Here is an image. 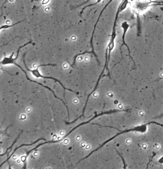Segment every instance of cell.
I'll return each instance as SVG.
<instances>
[{
    "label": "cell",
    "instance_id": "cell-6",
    "mask_svg": "<svg viewBox=\"0 0 163 169\" xmlns=\"http://www.w3.org/2000/svg\"><path fill=\"white\" fill-rule=\"evenodd\" d=\"M105 57H106V61H105V66H104V68H103V69L102 71V73H101V75H100V76H99V78H98V81H97V84H96V86H95V89H94V90L91 92V93L90 94H89V96H88V98H87V102H86V103H85V107H84V109H83V114L79 117V118H77V119H76V120H74L73 122H71V123H67V122H66V123L67 124H72V123H74V122H76V120H77L79 118H81V117H82V116H84V112H85V108H86V107H87V103H88V100H89V97H90V96H91V94L94 92V91H96V90L97 89V86H98V83H99V81H100V78H101V76L103 74V73H104V70H105V68L106 67V66H107V61H108V54H106V55H105Z\"/></svg>",
    "mask_w": 163,
    "mask_h": 169
},
{
    "label": "cell",
    "instance_id": "cell-10",
    "mask_svg": "<svg viewBox=\"0 0 163 169\" xmlns=\"http://www.w3.org/2000/svg\"><path fill=\"white\" fill-rule=\"evenodd\" d=\"M62 140V138H61V139H60L59 140H55V141H54V140H53V141H47V142H44V143H41V144H39L38 146H37L36 147H35L34 148H33V149H31V150L29 151L28 152H27V155H26V156L25 157V159H24V162H25L26 161V159H27V156H28V155H29V154L30 153V152H31V151H32L33 150H35L36 149H37L38 147H39L40 146H41V145H43V144H46V143H55V142H60Z\"/></svg>",
    "mask_w": 163,
    "mask_h": 169
},
{
    "label": "cell",
    "instance_id": "cell-18",
    "mask_svg": "<svg viewBox=\"0 0 163 169\" xmlns=\"http://www.w3.org/2000/svg\"><path fill=\"white\" fill-rule=\"evenodd\" d=\"M156 153H155V152H153V156L152 157V159H151V160H150V161H149V163H148V164H147V168H148V165H149V164H150V163L151 162V161H152V160H153V157L154 156H155V155H156Z\"/></svg>",
    "mask_w": 163,
    "mask_h": 169
},
{
    "label": "cell",
    "instance_id": "cell-19",
    "mask_svg": "<svg viewBox=\"0 0 163 169\" xmlns=\"http://www.w3.org/2000/svg\"><path fill=\"white\" fill-rule=\"evenodd\" d=\"M16 37H18V36H16V37H15V38H12V39L11 40H10L9 42H7V43H6V44H4V45H2V46H1V47H2V46H5V45H7V44H8L10 42H11L12 40H13V39H15V38Z\"/></svg>",
    "mask_w": 163,
    "mask_h": 169
},
{
    "label": "cell",
    "instance_id": "cell-3",
    "mask_svg": "<svg viewBox=\"0 0 163 169\" xmlns=\"http://www.w3.org/2000/svg\"><path fill=\"white\" fill-rule=\"evenodd\" d=\"M1 63H2V64H4V65H5V64H8V63H14V64H15V65H16L19 68H20V69H21L22 70V71L24 72V73H25V74L26 75V77H27V79H28L29 81H30V82H35V83H38V84H40V85H42V86L43 87H44L45 88H48V89L49 90H50L53 93V94H54V96H55V98H58V99H60L61 101H62V102H63V104H64V105L66 106V107L67 108V111H68V115L69 116V110H68V107H67L66 105V104H65V103L63 102V101L61 99V98H58L55 95V94H54V92L50 89V88H49L48 87H47V86H44L41 83H39V82H35V81H32V80H31V79H30L29 77H28V76H27V73H26V71L24 70H23V69H22L19 65H18L16 63H15V62H14V61H13V60H12V58H6H6H5L4 59H3V60L1 62Z\"/></svg>",
    "mask_w": 163,
    "mask_h": 169
},
{
    "label": "cell",
    "instance_id": "cell-9",
    "mask_svg": "<svg viewBox=\"0 0 163 169\" xmlns=\"http://www.w3.org/2000/svg\"><path fill=\"white\" fill-rule=\"evenodd\" d=\"M113 1H114V0H110L107 3V4L105 5V6H104V8L102 10V11L101 12V13H100V14H99V17H98V19H97V22L96 23V24H95V26H94V29H93V32H92V35H91V49H92V53H93V54L95 56V57H96V58H97V60L98 61V60H97V55H96V53L95 52V50H94V48H93V43H92V40H93V35H94V34H95V30H96V26H97V23L98 22V21H99V19H100V17H101V15H102V14L103 12H104V11L105 10V9L107 7V6H108Z\"/></svg>",
    "mask_w": 163,
    "mask_h": 169
},
{
    "label": "cell",
    "instance_id": "cell-13",
    "mask_svg": "<svg viewBox=\"0 0 163 169\" xmlns=\"http://www.w3.org/2000/svg\"><path fill=\"white\" fill-rule=\"evenodd\" d=\"M91 53H92V51H91V52H88V51H85V52H83V53H80V54H78L77 55H76L75 56V57H74V62H73V63L72 65L71 66V67H73V66L75 65V62H76V59H77V58L78 57L80 56H81V55H84V54H85V53H89V54H91Z\"/></svg>",
    "mask_w": 163,
    "mask_h": 169
},
{
    "label": "cell",
    "instance_id": "cell-14",
    "mask_svg": "<svg viewBox=\"0 0 163 169\" xmlns=\"http://www.w3.org/2000/svg\"><path fill=\"white\" fill-rule=\"evenodd\" d=\"M32 41H30V42H28V43H26V44H24L23 46H20L19 47V48H18V51H17V55H16V58H14V59H12L13 61H14V60H16L17 59H18V55H19V50H20V49L21 48H23V47H24V46H25L26 45H28V44H30V43H32Z\"/></svg>",
    "mask_w": 163,
    "mask_h": 169
},
{
    "label": "cell",
    "instance_id": "cell-8",
    "mask_svg": "<svg viewBox=\"0 0 163 169\" xmlns=\"http://www.w3.org/2000/svg\"><path fill=\"white\" fill-rule=\"evenodd\" d=\"M121 27L122 28V29H123V35H122L123 44V45H126L127 46V49H128V52H129V56L131 58V59H132V60H133V63H134V66H135V64L134 62L133 61V58L131 57V55H130V50H129L128 47V46L126 44V43H125V35L127 34V30H128V28L130 27V25L128 24V23L127 21H124V22H122V23L121 25Z\"/></svg>",
    "mask_w": 163,
    "mask_h": 169
},
{
    "label": "cell",
    "instance_id": "cell-20",
    "mask_svg": "<svg viewBox=\"0 0 163 169\" xmlns=\"http://www.w3.org/2000/svg\"><path fill=\"white\" fill-rule=\"evenodd\" d=\"M159 162L160 163H163V157L159 160Z\"/></svg>",
    "mask_w": 163,
    "mask_h": 169
},
{
    "label": "cell",
    "instance_id": "cell-7",
    "mask_svg": "<svg viewBox=\"0 0 163 169\" xmlns=\"http://www.w3.org/2000/svg\"><path fill=\"white\" fill-rule=\"evenodd\" d=\"M124 111H126V112H127L128 111V110H113V111H108V112H103V113H100V114H98V115H96V116H95L94 117H93L92 119H91L90 120H89V121H88V122H85V123H82V124H80V125H77V126H76L75 128H74L73 130H72L70 132H69L68 134H67L66 135L64 136V137H63V138H62V139H64V138H66L67 136H68L69 134H70L71 133V132H72L74 131V130H75V129H76L77 127H78L79 126H81V125H84V124H87V123H89L90 122H91V120H92V119H95L96 118H97V117H98V116H101V115H104V114H111V113H116V112H124Z\"/></svg>",
    "mask_w": 163,
    "mask_h": 169
},
{
    "label": "cell",
    "instance_id": "cell-12",
    "mask_svg": "<svg viewBox=\"0 0 163 169\" xmlns=\"http://www.w3.org/2000/svg\"><path fill=\"white\" fill-rule=\"evenodd\" d=\"M25 20V19H24V20H21V21H18V22H16V23H13V24L11 25H2V26H1V27H0V30H2V29H7V28H10V27H13V26H14V25H18V23H20V22L23 21H24Z\"/></svg>",
    "mask_w": 163,
    "mask_h": 169
},
{
    "label": "cell",
    "instance_id": "cell-2",
    "mask_svg": "<svg viewBox=\"0 0 163 169\" xmlns=\"http://www.w3.org/2000/svg\"><path fill=\"white\" fill-rule=\"evenodd\" d=\"M156 124V125H158L162 126H163V125H162V124H161L158 123L156 122H149V123H147L146 124L142 125H139V126H136V127H135L133 128H131V129H129V130H125V131H122V132H120V133H117V134L116 135H115L114 136H113V137H112V138H111L110 139H109V140H107V141H105V142H104V143H103V144H102V145H101L100 146H99L98 148H97L96 149V150H93V151H92V152H91V153H90L89 155H88L86 157H85V158H83V159H82V160H80V161H79V162H81V161H82L83 160H84V159H85V158H87L89 157L91 155V154L92 153H93L94 152H95V151H96L98 149H100L101 147H102V146H104L105 144H106V143L108 142L109 141H111V140L113 139L114 138H116V137H117V136H118V135H120V134H121L124 133H127V132H132V131L141 132H142V133H143V132H145L146 131V130H147V125H150V124ZM79 162L78 163H79Z\"/></svg>",
    "mask_w": 163,
    "mask_h": 169
},
{
    "label": "cell",
    "instance_id": "cell-4",
    "mask_svg": "<svg viewBox=\"0 0 163 169\" xmlns=\"http://www.w3.org/2000/svg\"><path fill=\"white\" fill-rule=\"evenodd\" d=\"M25 54H24V57H23V62H24V65H25V67H26V69H27L28 71H31V73L33 74V75H34V76H35L37 77H42V78H50V79H54V81H55V82H59V83L61 84V86H62L63 87V88H64V90H66V89H67V90H69V91H72V92H75V93H77V94H78V93L75 92L73 91L72 90H70V89H66V88L64 87L63 86V85L62 84V83H61V82H59V81H58L57 79H55V78H53V77H46V76H42V75H41L40 74L39 71V70H38V69H39V67H41V66H56V65H55V64H54V65H53V64L41 65H39V66H38V67L37 68V69H34V70H30V69H28V68L27 67V66H26V65L25 62Z\"/></svg>",
    "mask_w": 163,
    "mask_h": 169
},
{
    "label": "cell",
    "instance_id": "cell-21",
    "mask_svg": "<svg viewBox=\"0 0 163 169\" xmlns=\"http://www.w3.org/2000/svg\"><path fill=\"white\" fill-rule=\"evenodd\" d=\"M163 114H162L161 116H160V117H158L157 118H161V117H163Z\"/></svg>",
    "mask_w": 163,
    "mask_h": 169
},
{
    "label": "cell",
    "instance_id": "cell-16",
    "mask_svg": "<svg viewBox=\"0 0 163 169\" xmlns=\"http://www.w3.org/2000/svg\"><path fill=\"white\" fill-rule=\"evenodd\" d=\"M116 151L117 152V153H118V154L119 155V156H120L121 157V158H122V160H123V163H124V168H125V169H126V164H125V160H124V158H123V157L122 156V155H121V154L118 152V151L117 150H116Z\"/></svg>",
    "mask_w": 163,
    "mask_h": 169
},
{
    "label": "cell",
    "instance_id": "cell-17",
    "mask_svg": "<svg viewBox=\"0 0 163 169\" xmlns=\"http://www.w3.org/2000/svg\"><path fill=\"white\" fill-rule=\"evenodd\" d=\"M90 1V0H87V1H85V2L84 3H83V4H81V5H79V6H75V7H73V9H76V8H77V7H79V6H83V5H84L85 4H86V3H87L88 2H89Z\"/></svg>",
    "mask_w": 163,
    "mask_h": 169
},
{
    "label": "cell",
    "instance_id": "cell-5",
    "mask_svg": "<svg viewBox=\"0 0 163 169\" xmlns=\"http://www.w3.org/2000/svg\"><path fill=\"white\" fill-rule=\"evenodd\" d=\"M151 3L152 1L149 2V0H145V1H138L135 2L133 5V10L134 13H139L144 11L148 8L150 4Z\"/></svg>",
    "mask_w": 163,
    "mask_h": 169
},
{
    "label": "cell",
    "instance_id": "cell-11",
    "mask_svg": "<svg viewBox=\"0 0 163 169\" xmlns=\"http://www.w3.org/2000/svg\"><path fill=\"white\" fill-rule=\"evenodd\" d=\"M40 140H46V139H44V138H41V139H38V140H37V141H35V142H33V143H31V144H22V145H20V146H19V147H18V148H16V149H15V150H14V151H13V153H12V154H11V156H10V157H8V158H7V160H6V161H5V162H4V163H3V164H1V166H2V165H3V164H4V163H5V162H6V161H8V159H10V158H11V157L12 156V155H13V154H14V152H15V151L16 150H17V149H18V148H20V147H22V146H29V145H33V144H35V143H36V142H38V141H40Z\"/></svg>",
    "mask_w": 163,
    "mask_h": 169
},
{
    "label": "cell",
    "instance_id": "cell-15",
    "mask_svg": "<svg viewBox=\"0 0 163 169\" xmlns=\"http://www.w3.org/2000/svg\"><path fill=\"white\" fill-rule=\"evenodd\" d=\"M102 0H97V2L95 3H94V4H91V5H88V6H85L83 9H82V10L81 11V13H80V14L81 15V14H82V13H83V12H84V11L85 10V8H87V7H89V6H93V5H96V4H98V3H99L100 2H101V1Z\"/></svg>",
    "mask_w": 163,
    "mask_h": 169
},
{
    "label": "cell",
    "instance_id": "cell-22",
    "mask_svg": "<svg viewBox=\"0 0 163 169\" xmlns=\"http://www.w3.org/2000/svg\"><path fill=\"white\" fill-rule=\"evenodd\" d=\"M163 79V77H162V78H159V79Z\"/></svg>",
    "mask_w": 163,
    "mask_h": 169
},
{
    "label": "cell",
    "instance_id": "cell-1",
    "mask_svg": "<svg viewBox=\"0 0 163 169\" xmlns=\"http://www.w3.org/2000/svg\"><path fill=\"white\" fill-rule=\"evenodd\" d=\"M127 7V5L126 4L124 3H121V4L120 5V6H119L117 12L116 13V17H115V20H114V25H113V29H112V34L111 35V38L110 39V41L109 43H108V45L107 46V47L106 48V49L108 50V61H107V66H106V68H107V70L108 71V75L109 77H110V73L108 69V64L109 61L110 60V54L112 52V51L113 50V49L115 47V40L116 37V22H117V20L118 18V15L120 13L122 12L123 11H124V10H125Z\"/></svg>",
    "mask_w": 163,
    "mask_h": 169
}]
</instances>
